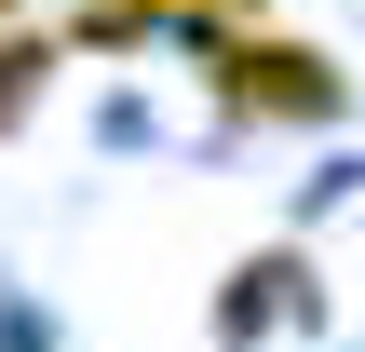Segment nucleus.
Segmentation results:
<instances>
[{"label": "nucleus", "instance_id": "nucleus-1", "mask_svg": "<svg viewBox=\"0 0 365 352\" xmlns=\"http://www.w3.org/2000/svg\"><path fill=\"white\" fill-rule=\"evenodd\" d=\"M217 109H244V122H339V95H352V68L339 54H312V41H271V27H217Z\"/></svg>", "mask_w": 365, "mask_h": 352}, {"label": "nucleus", "instance_id": "nucleus-2", "mask_svg": "<svg viewBox=\"0 0 365 352\" xmlns=\"http://www.w3.org/2000/svg\"><path fill=\"white\" fill-rule=\"evenodd\" d=\"M298 285H312L298 258H244V271H230V312H217V339H230V352H244V339H271V312H298Z\"/></svg>", "mask_w": 365, "mask_h": 352}, {"label": "nucleus", "instance_id": "nucleus-3", "mask_svg": "<svg viewBox=\"0 0 365 352\" xmlns=\"http://www.w3.org/2000/svg\"><path fill=\"white\" fill-rule=\"evenodd\" d=\"M41 81H54V41H0V136L41 109Z\"/></svg>", "mask_w": 365, "mask_h": 352}, {"label": "nucleus", "instance_id": "nucleus-4", "mask_svg": "<svg viewBox=\"0 0 365 352\" xmlns=\"http://www.w3.org/2000/svg\"><path fill=\"white\" fill-rule=\"evenodd\" d=\"M163 14H257V0H163Z\"/></svg>", "mask_w": 365, "mask_h": 352}, {"label": "nucleus", "instance_id": "nucleus-5", "mask_svg": "<svg viewBox=\"0 0 365 352\" xmlns=\"http://www.w3.org/2000/svg\"><path fill=\"white\" fill-rule=\"evenodd\" d=\"M0 14H14V0H0Z\"/></svg>", "mask_w": 365, "mask_h": 352}]
</instances>
